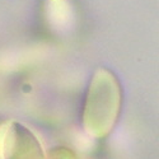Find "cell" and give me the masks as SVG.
<instances>
[{"instance_id":"cell-1","label":"cell","mask_w":159,"mask_h":159,"mask_svg":"<svg viewBox=\"0 0 159 159\" xmlns=\"http://www.w3.org/2000/svg\"><path fill=\"white\" fill-rule=\"evenodd\" d=\"M102 110L106 127L110 131L120 110V89L116 85L112 76H110L108 82L103 75L94 79L92 82V88L87 99L85 118L90 120V127H93L90 130H98L101 134H103Z\"/></svg>"}]
</instances>
